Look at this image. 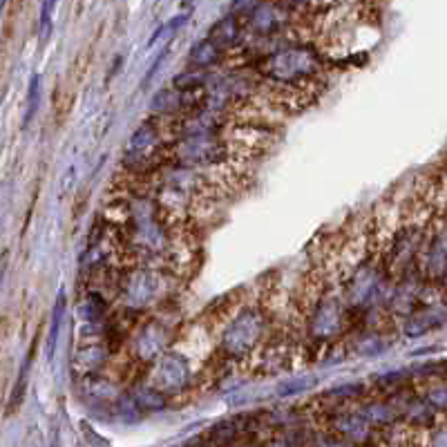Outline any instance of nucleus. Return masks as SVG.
<instances>
[{
	"instance_id": "f257e3e1",
	"label": "nucleus",
	"mask_w": 447,
	"mask_h": 447,
	"mask_svg": "<svg viewBox=\"0 0 447 447\" xmlns=\"http://www.w3.org/2000/svg\"><path fill=\"white\" fill-rule=\"evenodd\" d=\"M264 329V320L255 309H244L222 336V347L233 356H242L255 347Z\"/></svg>"
},
{
	"instance_id": "f03ea898",
	"label": "nucleus",
	"mask_w": 447,
	"mask_h": 447,
	"mask_svg": "<svg viewBox=\"0 0 447 447\" xmlns=\"http://www.w3.org/2000/svg\"><path fill=\"white\" fill-rule=\"evenodd\" d=\"M318 70V56L309 47H289L269 61V74L280 81H296Z\"/></svg>"
},
{
	"instance_id": "7ed1b4c3",
	"label": "nucleus",
	"mask_w": 447,
	"mask_h": 447,
	"mask_svg": "<svg viewBox=\"0 0 447 447\" xmlns=\"http://www.w3.org/2000/svg\"><path fill=\"white\" fill-rule=\"evenodd\" d=\"M188 378L190 374L186 360L177 354H164L155 365V372H152V387L159 389L161 394H175L179 389H184Z\"/></svg>"
},
{
	"instance_id": "20e7f679",
	"label": "nucleus",
	"mask_w": 447,
	"mask_h": 447,
	"mask_svg": "<svg viewBox=\"0 0 447 447\" xmlns=\"http://www.w3.org/2000/svg\"><path fill=\"white\" fill-rule=\"evenodd\" d=\"M447 325V300L436 304H425L414 311L405 322V334L410 338H421L434 329H443Z\"/></svg>"
},
{
	"instance_id": "39448f33",
	"label": "nucleus",
	"mask_w": 447,
	"mask_h": 447,
	"mask_svg": "<svg viewBox=\"0 0 447 447\" xmlns=\"http://www.w3.org/2000/svg\"><path fill=\"white\" fill-rule=\"evenodd\" d=\"M342 320H345V313H342L340 302H336V300L320 302L311 316V334L318 336V338L334 336L340 331Z\"/></svg>"
},
{
	"instance_id": "423d86ee",
	"label": "nucleus",
	"mask_w": 447,
	"mask_h": 447,
	"mask_svg": "<svg viewBox=\"0 0 447 447\" xmlns=\"http://www.w3.org/2000/svg\"><path fill=\"white\" fill-rule=\"evenodd\" d=\"M334 432L354 445H363L374 439V425L363 414H342L334 421Z\"/></svg>"
},
{
	"instance_id": "0eeeda50",
	"label": "nucleus",
	"mask_w": 447,
	"mask_h": 447,
	"mask_svg": "<svg viewBox=\"0 0 447 447\" xmlns=\"http://www.w3.org/2000/svg\"><path fill=\"white\" fill-rule=\"evenodd\" d=\"M157 146H159V132L152 123H146V126H141L128 141L126 155L132 164H146V161L155 155Z\"/></svg>"
},
{
	"instance_id": "6e6552de",
	"label": "nucleus",
	"mask_w": 447,
	"mask_h": 447,
	"mask_svg": "<svg viewBox=\"0 0 447 447\" xmlns=\"http://www.w3.org/2000/svg\"><path fill=\"white\" fill-rule=\"evenodd\" d=\"M155 291H157V282L152 278V273L141 271L128 282L126 296H128V302L132 304H146L152 296H155Z\"/></svg>"
},
{
	"instance_id": "1a4fd4ad",
	"label": "nucleus",
	"mask_w": 447,
	"mask_h": 447,
	"mask_svg": "<svg viewBox=\"0 0 447 447\" xmlns=\"http://www.w3.org/2000/svg\"><path fill=\"white\" fill-rule=\"evenodd\" d=\"M220 56H222V47L217 45L213 38H204V41H199L193 50H190L188 63L197 70H204L208 65L220 61Z\"/></svg>"
},
{
	"instance_id": "9d476101",
	"label": "nucleus",
	"mask_w": 447,
	"mask_h": 447,
	"mask_svg": "<svg viewBox=\"0 0 447 447\" xmlns=\"http://www.w3.org/2000/svg\"><path fill=\"white\" fill-rule=\"evenodd\" d=\"M284 23V14L275 5H260L253 14V27L258 32L271 34Z\"/></svg>"
},
{
	"instance_id": "9b49d317",
	"label": "nucleus",
	"mask_w": 447,
	"mask_h": 447,
	"mask_svg": "<svg viewBox=\"0 0 447 447\" xmlns=\"http://www.w3.org/2000/svg\"><path fill=\"white\" fill-rule=\"evenodd\" d=\"M65 307H68V298L61 291L59 298L54 302V311H52V320H50V336H47V360H52L54 351H56V342H59V334H61V325L65 318Z\"/></svg>"
},
{
	"instance_id": "f8f14e48",
	"label": "nucleus",
	"mask_w": 447,
	"mask_h": 447,
	"mask_svg": "<svg viewBox=\"0 0 447 447\" xmlns=\"http://www.w3.org/2000/svg\"><path fill=\"white\" fill-rule=\"evenodd\" d=\"M360 414H363L374 427H387V425H392L398 416H401V412H398L396 407L389 405V403H369Z\"/></svg>"
},
{
	"instance_id": "ddd939ff",
	"label": "nucleus",
	"mask_w": 447,
	"mask_h": 447,
	"mask_svg": "<svg viewBox=\"0 0 447 447\" xmlns=\"http://www.w3.org/2000/svg\"><path fill=\"white\" fill-rule=\"evenodd\" d=\"M132 398H135V403L139 405L141 412H157L166 405V396L155 387H141Z\"/></svg>"
},
{
	"instance_id": "4468645a",
	"label": "nucleus",
	"mask_w": 447,
	"mask_h": 447,
	"mask_svg": "<svg viewBox=\"0 0 447 447\" xmlns=\"http://www.w3.org/2000/svg\"><path fill=\"white\" fill-rule=\"evenodd\" d=\"M38 106H41V76L32 74L30 88H27V108H25L23 128H30L32 119L36 117V112H38Z\"/></svg>"
},
{
	"instance_id": "2eb2a0df",
	"label": "nucleus",
	"mask_w": 447,
	"mask_h": 447,
	"mask_svg": "<svg viewBox=\"0 0 447 447\" xmlns=\"http://www.w3.org/2000/svg\"><path fill=\"white\" fill-rule=\"evenodd\" d=\"M208 38H213V41L217 43L224 50L226 45H231L235 38H237V25H235V18H224V21H220L215 27H213V32Z\"/></svg>"
},
{
	"instance_id": "dca6fc26",
	"label": "nucleus",
	"mask_w": 447,
	"mask_h": 447,
	"mask_svg": "<svg viewBox=\"0 0 447 447\" xmlns=\"http://www.w3.org/2000/svg\"><path fill=\"white\" fill-rule=\"evenodd\" d=\"M204 81H206V79H204L202 72H186V74H179L177 79H175V88H177L179 92L188 94V92L197 90V88H202Z\"/></svg>"
},
{
	"instance_id": "f3484780",
	"label": "nucleus",
	"mask_w": 447,
	"mask_h": 447,
	"mask_svg": "<svg viewBox=\"0 0 447 447\" xmlns=\"http://www.w3.org/2000/svg\"><path fill=\"white\" fill-rule=\"evenodd\" d=\"M311 447H356L354 443H349L347 439H342L340 434H320L311 441Z\"/></svg>"
},
{
	"instance_id": "a211bd4d",
	"label": "nucleus",
	"mask_w": 447,
	"mask_h": 447,
	"mask_svg": "<svg viewBox=\"0 0 447 447\" xmlns=\"http://www.w3.org/2000/svg\"><path fill=\"white\" fill-rule=\"evenodd\" d=\"M59 0H43V7H41V38L47 41V36L52 32V12Z\"/></svg>"
},
{
	"instance_id": "6ab92c4d",
	"label": "nucleus",
	"mask_w": 447,
	"mask_h": 447,
	"mask_svg": "<svg viewBox=\"0 0 447 447\" xmlns=\"http://www.w3.org/2000/svg\"><path fill=\"white\" fill-rule=\"evenodd\" d=\"M266 447H298V443L291 436H280V439H271V443Z\"/></svg>"
},
{
	"instance_id": "aec40b11",
	"label": "nucleus",
	"mask_w": 447,
	"mask_h": 447,
	"mask_svg": "<svg viewBox=\"0 0 447 447\" xmlns=\"http://www.w3.org/2000/svg\"><path fill=\"white\" fill-rule=\"evenodd\" d=\"M439 284H441V291H443V296H445V300H447V271L443 273V278L439 280Z\"/></svg>"
},
{
	"instance_id": "412c9836",
	"label": "nucleus",
	"mask_w": 447,
	"mask_h": 447,
	"mask_svg": "<svg viewBox=\"0 0 447 447\" xmlns=\"http://www.w3.org/2000/svg\"><path fill=\"white\" fill-rule=\"evenodd\" d=\"M5 5H7V0H0V16H3V9H5Z\"/></svg>"
},
{
	"instance_id": "4be33fe9",
	"label": "nucleus",
	"mask_w": 447,
	"mask_h": 447,
	"mask_svg": "<svg viewBox=\"0 0 447 447\" xmlns=\"http://www.w3.org/2000/svg\"><path fill=\"white\" fill-rule=\"evenodd\" d=\"M188 3H193V0H182V5H188Z\"/></svg>"
},
{
	"instance_id": "5701e85b",
	"label": "nucleus",
	"mask_w": 447,
	"mask_h": 447,
	"mask_svg": "<svg viewBox=\"0 0 447 447\" xmlns=\"http://www.w3.org/2000/svg\"><path fill=\"white\" fill-rule=\"evenodd\" d=\"M0 282H3V273H0Z\"/></svg>"
},
{
	"instance_id": "b1692460",
	"label": "nucleus",
	"mask_w": 447,
	"mask_h": 447,
	"mask_svg": "<svg viewBox=\"0 0 447 447\" xmlns=\"http://www.w3.org/2000/svg\"><path fill=\"white\" fill-rule=\"evenodd\" d=\"M445 414H447V412H445Z\"/></svg>"
}]
</instances>
